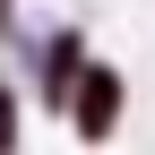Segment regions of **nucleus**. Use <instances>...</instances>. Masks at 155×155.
<instances>
[{"label":"nucleus","instance_id":"f257e3e1","mask_svg":"<svg viewBox=\"0 0 155 155\" xmlns=\"http://www.w3.org/2000/svg\"><path fill=\"white\" fill-rule=\"evenodd\" d=\"M69 112H78V138L104 147L112 121H121V69H86V78H78V95H69Z\"/></svg>","mask_w":155,"mask_h":155}]
</instances>
